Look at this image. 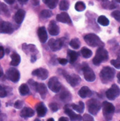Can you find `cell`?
Returning <instances> with one entry per match:
<instances>
[{
  "instance_id": "6da1fadb",
  "label": "cell",
  "mask_w": 120,
  "mask_h": 121,
  "mask_svg": "<svg viewBox=\"0 0 120 121\" xmlns=\"http://www.w3.org/2000/svg\"><path fill=\"white\" fill-rule=\"evenodd\" d=\"M115 75V69L110 67H105L103 68L100 73V80L103 84H108L111 82Z\"/></svg>"
},
{
  "instance_id": "7a4b0ae2",
  "label": "cell",
  "mask_w": 120,
  "mask_h": 121,
  "mask_svg": "<svg viewBox=\"0 0 120 121\" xmlns=\"http://www.w3.org/2000/svg\"><path fill=\"white\" fill-rule=\"evenodd\" d=\"M108 58H109V55L107 50L103 48V47H100L97 50L95 55L93 59V63L95 66H99L102 62L107 61Z\"/></svg>"
},
{
  "instance_id": "3957f363",
  "label": "cell",
  "mask_w": 120,
  "mask_h": 121,
  "mask_svg": "<svg viewBox=\"0 0 120 121\" xmlns=\"http://www.w3.org/2000/svg\"><path fill=\"white\" fill-rule=\"evenodd\" d=\"M85 42L91 47H103L104 43L101 39L94 33H89L84 36Z\"/></svg>"
},
{
  "instance_id": "277c9868",
  "label": "cell",
  "mask_w": 120,
  "mask_h": 121,
  "mask_svg": "<svg viewBox=\"0 0 120 121\" xmlns=\"http://www.w3.org/2000/svg\"><path fill=\"white\" fill-rule=\"evenodd\" d=\"M103 107V113L104 116V118L107 121H111L112 119L113 114L115 111V108L110 102L104 101L102 104Z\"/></svg>"
},
{
  "instance_id": "5b68a950",
  "label": "cell",
  "mask_w": 120,
  "mask_h": 121,
  "mask_svg": "<svg viewBox=\"0 0 120 121\" xmlns=\"http://www.w3.org/2000/svg\"><path fill=\"white\" fill-rule=\"evenodd\" d=\"M101 106H102L100 101L96 99H91L87 101L88 111L93 116H95L98 113L101 108Z\"/></svg>"
},
{
  "instance_id": "8992f818",
  "label": "cell",
  "mask_w": 120,
  "mask_h": 121,
  "mask_svg": "<svg viewBox=\"0 0 120 121\" xmlns=\"http://www.w3.org/2000/svg\"><path fill=\"white\" fill-rule=\"evenodd\" d=\"M63 75H64V78L66 79V81L68 82V83L73 87L76 86L81 82V77L77 74H69L67 72H63Z\"/></svg>"
},
{
  "instance_id": "52a82bcc",
  "label": "cell",
  "mask_w": 120,
  "mask_h": 121,
  "mask_svg": "<svg viewBox=\"0 0 120 121\" xmlns=\"http://www.w3.org/2000/svg\"><path fill=\"white\" fill-rule=\"evenodd\" d=\"M6 78L13 83H17L21 77L20 72L16 68H9L6 72Z\"/></svg>"
},
{
  "instance_id": "ba28073f",
  "label": "cell",
  "mask_w": 120,
  "mask_h": 121,
  "mask_svg": "<svg viewBox=\"0 0 120 121\" xmlns=\"http://www.w3.org/2000/svg\"><path fill=\"white\" fill-rule=\"evenodd\" d=\"M120 95V89L117 84H112L106 91V96L109 100L114 101Z\"/></svg>"
},
{
  "instance_id": "9c48e42d",
  "label": "cell",
  "mask_w": 120,
  "mask_h": 121,
  "mask_svg": "<svg viewBox=\"0 0 120 121\" xmlns=\"http://www.w3.org/2000/svg\"><path fill=\"white\" fill-rule=\"evenodd\" d=\"M48 87L54 93H58L62 89V85L57 77H52L50 79L48 82Z\"/></svg>"
},
{
  "instance_id": "30bf717a",
  "label": "cell",
  "mask_w": 120,
  "mask_h": 121,
  "mask_svg": "<svg viewBox=\"0 0 120 121\" xmlns=\"http://www.w3.org/2000/svg\"><path fill=\"white\" fill-rule=\"evenodd\" d=\"M83 72L85 79L87 82H93L95 80V74L93 70L87 65H84L83 66Z\"/></svg>"
},
{
  "instance_id": "8fae6325",
  "label": "cell",
  "mask_w": 120,
  "mask_h": 121,
  "mask_svg": "<svg viewBox=\"0 0 120 121\" xmlns=\"http://www.w3.org/2000/svg\"><path fill=\"white\" fill-rule=\"evenodd\" d=\"M64 38H60V39H57V40H55L54 38L50 39L48 43V45H49L50 49L54 52L59 50L64 44Z\"/></svg>"
},
{
  "instance_id": "7c38bea8",
  "label": "cell",
  "mask_w": 120,
  "mask_h": 121,
  "mask_svg": "<svg viewBox=\"0 0 120 121\" xmlns=\"http://www.w3.org/2000/svg\"><path fill=\"white\" fill-rule=\"evenodd\" d=\"M14 29L13 27V25L8 22V21H1L0 24V31L1 33H6V34H11L13 32Z\"/></svg>"
},
{
  "instance_id": "4fadbf2b",
  "label": "cell",
  "mask_w": 120,
  "mask_h": 121,
  "mask_svg": "<svg viewBox=\"0 0 120 121\" xmlns=\"http://www.w3.org/2000/svg\"><path fill=\"white\" fill-rule=\"evenodd\" d=\"M64 113L69 117L70 120L71 121H82L83 117L79 114L75 113L70 108H69V105H66L64 107Z\"/></svg>"
},
{
  "instance_id": "5bb4252c",
  "label": "cell",
  "mask_w": 120,
  "mask_h": 121,
  "mask_svg": "<svg viewBox=\"0 0 120 121\" xmlns=\"http://www.w3.org/2000/svg\"><path fill=\"white\" fill-rule=\"evenodd\" d=\"M32 74L35 77H37L38 78H40L42 80H45L46 79H47V77L49 76V72L45 68H38V69L33 71Z\"/></svg>"
},
{
  "instance_id": "9a60e30c",
  "label": "cell",
  "mask_w": 120,
  "mask_h": 121,
  "mask_svg": "<svg viewBox=\"0 0 120 121\" xmlns=\"http://www.w3.org/2000/svg\"><path fill=\"white\" fill-rule=\"evenodd\" d=\"M56 18L59 22H61L63 23H67L69 25H72L71 19L70 16H69V14L66 12H62V13L57 14Z\"/></svg>"
},
{
  "instance_id": "2e32d148",
  "label": "cell",
  "mask_w": 120,
  "mask_h": 121,
  "mask_svg": "<svg viewBox=\"0 0 120 121\" xmlns=\"http://www.w3.org/2000/svg\"><path fill=\"white\" fill-rule=\"evenodd\" d=\"M22 49L25 52V54L32 53L31 56L32 55H37V54L38 53V50H37L35 45H33V44L27 45V44L24 43V44H23Z\"/></svg>"
},
{
  "instance_id": "e0dca14e",
  "label": "cell",
  "mask_w": 120,
  "mask_h": 121,
  "mask_svg": "<svg viewBox=\"0 0 120 121\" xmlns=\"http://www.w3.org/2000/svg\"><path fill=\"white\" fill-rule=\"evenodd\" d=\"M49 33L52 35H57L59 33V28L54 21H51L48 26Z\"/></svg>"
},
{
  "instance_id": "ac0fdd59",
  "label": "cell",
  "mask_w": 120,
  "mask_h": 121,
  "mask_svg": "<svg viewBox=\"0 0 120 121\" xmlns=\"http://www.w3.org/2000/svg\"><path fill=\"white\" fill-rule=\"evenodd\" d=\"M37 35L40 41L42 43H45L47 40V33L45 26H41L37 30Z\"/></svg>"
},
{
  "instance_id": "d6986e66",
  "label": "cell",
  "mask_w": 120,
  "mask_h": 121,
  "mask_svg": "<svg viewBox=\"0 0 120 121\" xmlns=\"http://www.w3.org/2000/svg\"><path fill=\"white\" fill-rule=\"evenodd\" d=\"M25 11L23 10V9H18L17 11V12L15 13L14 16H13V20H14V21L17 24L20 25L23 21V19L25 18Z\"/></svg>"
},
{
  "instance_id": "ffe728a7",
  "label": "cell",
  "mask_w": 120,
  "mask_h": 121,
  "mask_svg": "<svg viewBox=\"0 0 120 121\" xmlns=\"http://www.w3.org/2000/svg\"><path fill=\"white\" fill-rule=\"evenodd\" d=\"M35 110H36L37 114L39 117H45L47 113V107L42 102H40L36 105Z\"/></svg>"
},
{
  "instance_id": "44dd1931",
  "label": "cell",
  "mask_w": 120,
  "mask_h": 121,
  "mask_svg": "<svg viewBox=\"0 0 120 121\" xmlns=\"http://www.w3.org/2000/svg\"><path fill=\"white\" fill-rule=\"evenodd\" d=\"M35 91L38 92L42 99H45L47 94V88L43 83H37L36 86Z\"/></svg>"
},
{
  "instance_id": "7402d4cb",
  "label": "cell",
  "mask_w": 120,
  "mask_h": 121,
  "mask_svg": "<svg viewBox=\"0 0 120 121\" xmlns=\"http://www.w3.org/2000/svg\"><path fill=\"white\" fill-rule=\"evenodd\" d=\"M34 115H35V111L32 108H28V107H24L21 111V113H20L21 117H22L25 119L28 118H31Z\"/></svg>"
},
{
  "instance_id": "603a6c76",
  "label": "cell",
  "mask_w": 120,
  "mask_h": 121,
  "mask_svg": "<svg viewBox=\"0 0 120 121\" xmlns=\"http://www.w3.org/2000/svg\"><path fill=\"white\" fill-rule=\"evenodd\" d=\"M79 95L83 98V99H86V98H88L91 97L93 95V92L92 91L86 86H83V87L81 88V89L79 91Z\"/></svg>"
},
{
  "instance_id": "cb8c5ba5",
  "label": "cell",
  "mask_w": 120,
  "mask_h": 121,
  "mask_svg": "<svg viewBox=\"0 0 120 121\" xmlns=\"http://www.w3.org/2000/svg\"><path fill=\"white\" fill-rule=\"evenodd\" d=\"M59 99L62 101H63L64 103H67V102H69L72 99V96L69 91L64 90L60 94Z\"/></svg>"
},
{
  "instance_id": "d4e9b609",
  "label": "cell",
  "mask_w": 120,
  "mask_h": 121,
  "mask_svg": "<svg viewBox=\"0 0 120 121\" xmlns=\"http://www.w3.org/2000/svg\"><path fill=\"white\" fill-rule=\"evenodd\" d=\"M68 53V60L71 64H74L78 59L79 55L76 52L71 50H68L67 51Z\"/></svg>"
},
{
  "instance_id": "484cf974",
  "label": "cell",
  "mask_w": 120,
  "mask_h": 121,
  "mask_svg": "<svg viewBox=\"0 0 120 121\" xmlns=\"http://www.w3.org/2000/svg\"><path fill=\"white\" fill-rule=\"evenodd\" d=\"M11 65L16 67L18 66L20 62H21V56L16 53V52H13L11 54Z\"/></svg>"
},
{
  "instance_id": "4316f807",
  "label": "cell",
  "mask_w": 120,
  "mask_h": 121,
  "mask_svg": "<svg viewBox=\"0 0 120 121\" xmlns=\"http://www.w3.org/2000/svg\"><path fill=\"white\" fill-rule=\"evenodd\" d=\"M70 106H71V107L74 111H77V112L79 113H83L84 109H85V105H84V103H83V101H79V104H71Z\"/></svg>"
},
{
  "instance_id": "83f0119b",
  "label": "cell",
  "mask_w": 120,
  "mask_h": 121,
  "mask_svg": "<svg viewBox=\"0 0 120 121\" xmlns=\"http://www.w3.org/2000/svg\"><path fill=\"white\" fill-rule=\"evenodd\" d=\"M18 91L21 96H26L29 94L30 89L26 84H22L18 88Z\"/></svg>"
},
{
  "instance_id": "f1b7e54d",
  "label": "cell",
  "mask_w": 120,
  "mask_h": 121,
  "mask_svg": "<svg viewBox=\"0 0 120 121\" xmlns=\"http://www.w3.org/2000/svg\"><path fill=\"white\" fill-rule=\"evenodd\" d=\"M0 6H1V15H4V16L8 18L10 16V11L9 9L8 8V6L4 4L3 2L0 3Z\"/></svg>"
},
{
  "instance_id": "f546056e",
  "label": "cell",
  "mask_w": 120,
  "mask_h": 121,
  "mask_svg": "<svg viewBox=\"0 0 120 121\" xmlns=\"http://www.w3.org/2000/svg\"><path fill=\"white\" fill-rule=\"evenodd\" d=\"M98 23L103 26H108L110 23L109 19L105 16H100L98 18Z\"/></svg>"
},
{
  "instance_id": "4dcf8cb0",
  "label": "cell",
  "mask_w": 120,
  "mask_h": 121,
  "mask_svg": "<svg viewBox=\"0 0 120 121\" xmlns=\"http://www.w3.org/2000/svg\"><path fill=\"white\" fill-rule=\"evenodd\" d=\"M81 52L82 56L83 57H85V58H90L93 55V52L90 49L87 48L86 47L82 48V49L81 50Z\"/></svg>"
},
{
  "instance_id": "1f68e13d",
  "label": "cell",
  "mask_w": 120,
  "mask_h": 121,
  "mask_svg": "<svg viewBox=\"0 0 120 121\" xmlns=\"http://www.w3.org/2000/svg\"><path fill=\"white\" fill-rule=\"evenodd\" d=\"M69 45L74 49H79L80 48V46H81V42H80V40H79V38H73L70 41Z\"/></svg>"
},
{
  "instance_id": "d6a6232c",
  "label": "cell",
  "mask_w": 120,
  "mask_h": 121,
  "mask_svg": "<svg viewBox=\"0 0 120 121\" xmlns=\"http://www.w3.org/2000/svg\"><path fill=\"white\" fill-rule=\"evenodd\" d=\"M43 2L50 8V9H54L58 2H59V0H43Z\"/></svg>"
},
{
  "instance_id": "836d02e7",
  "label": "cell",
  "mask_w": 120,
  "mask_h": 121,
  "mask_svg": "<svg viewBox=\"0 0 120 121\" xmlns=\"http://www.w3.org/2000/svg\"><path fill=\"white\" fill-rule=\"evenodd\" d=\"M69 8V0H61L59 2V9L62 11H66Z\"/></svg>"
},
{
  "instance_id": "e575fe53",
  "label": "cell",
  "mask_w": 120,
  "mask_h": 121,
  "mask_svg": "<svg viewBox=\"0 0 120 121\" xmlns=\"http://www.w3.org/2000/svg\"><path fill=\"white\" fill-rule=\"evenodd\" d=\"M75 9L77 11H83L86 9V4L81 1H79L75 4Z\"/></svg>"
},
{
  "instance_id": "d590c367",
  "label": "cell",
  "mask_w": 120,
  "mask_h": 121,
  "mask_svg": "<svg viewBox=\"0 0 120 121\" xmlns=\"http://www.w3.org/2000/svg\"><path fill=\"white\" fill-rule=\"evenodd\" d=\"M52 16V12L49 9H45L40 12V17L42 18H48Z\"/></svg>"
},
{
  "instance_id": "8d00e7d4",
  "label": "cell",
  "mask_w": 120,
  "mask_h": 121,
  "mask_svg": "<svg viewBox=\"0 0 120 121\" xmlns=\"http://www.w3.org/2000/svg\"><path fill=\"white\" fill-rule=\"evenodd\" d=\"M103 6L104 9H113L116 6L115 4L112 1H109L108 0L103 1Z\"/></svg>"
},
{
  "instance_id": "74e56055",
  "label": "cell",
  "mask_w": 120,
  "mask_h": 121,
  "mask_svg": "<svg viewBox=\"0 0 120 121\" xmlns=\"http://www.w3.org/2000/svg\"><path fill=\"white\" fill-rule=\"evenodd\" d=\"M111 65H112L115 68L120 69V57H117L115 60H112L110 61Z\"/></svg>"
},
{
  "instance_id": "f35d334b",
  "label": "cell",
  "mask_w": 120,
  "mask_h": 121,
  "mask_svg": "<svg viewBox=\"0 0 120 121\" xmlns=\"http://www.w3.org/2000/svg\"><path fill=\"white\" fill-rule=\"evenodd\" d=\"M7 94H8V91H7L6 87L1 86V87H0V97L4 98L7 96Z\"/></svg>"
},
{
  "instance_id": "ab89813d",
  "label": "cell",
  "mask_w": 120,
  "mask_h": 121,
  "mask_svg": "<svg viewBox=\"0 0 120 121\" xmlns=\"http://www.w3.org/2000/svg\"><path fill=\"white\" fill-rule=\"evenodd\" d=\"M49 107L52 112H57L59 110L58 105L56 103H51L49 104Z\"/></svg>"
},
{
  "instance_id": "60d3db41",
  "label": "cell",
  "mask_w": 120,
  "mask_h": 121,
  "mask_svg": "<svg viewBox=\"0 0 120 121\" xmlns=\"http://www.w3.org/2000/svg\"><path fill=\"white\" fill-rule=\"evenodd\" d=\"M111 15L115 19H116L117 21L120 22V11H117V10L111 13Z\"/></svg>"
},
{
  "instance_id": "b9f144b4",
  "label": "cell",
  "mask_w": 120,
  "mask_h": 121,
  "mask_svg": "<svg viewBox=\"0 0 120 121\" xmlns=\"http://www.w3.org/2000/svg\"><path fill=\"white\" fill-rule=\"evenodd\" d=\"M23 102L22 101H20V100H18L15 102L13 106L14 108H17V109H21L23 108Z\"/></svg>"
},
{
  "instance_id": "7bdbcfd3",
  "label": "cell",
  "mask_w": 120,
  "mask_h": 121,
  "mask_svg": "<svg viewBox=\"0 0 120 121\" xmlns=\"http://www.w3.org/2000/svg\"><path fill=\"white\" fill-rule=\"evenodd\" d=\"M83 121H94V118H93L92 116H90L88 114H84L83 115Z\"/></svg>"
},
{
  "instance_id": "ee69618b",
  "label": "cell",
  "mask_w": 120,
  "mask_h": 121,
  "mask_svg": "<svg viewBox=\"0 0 120 121\" xmlns=\"http://www.w3.org/2000/svg\"><path fill=\"white\" fill-rule=\"evenodd\" d=\"M68 60L67 59H65V58H59L58 59V62L62 65H66L68 62Z\"/></svg>"
},
{
  "instance_id": "f6af8a7d",
  "label": "cell",
  "mask_w": 120,
  "mask_h": 121,
  "mask_svg": "<svg viewBox=\"0 0 120 121\" xmlns=\"http://www.w3.org/2000/svg\"><path fill=\"white\" fill-rule=\"evenodd\" d=\"M4 53H5V50L4 49V48L2 46L0 47V58L2 59L4 56Z\"/></svg>"
},
{
  "instance_id": "bcb514c9",
  "label": "cell",
  "mask_w": 120,
  "mask_h": 121,
  "mask_svg": "<svg viewBox=\"0 0 120 121\" xmlns=\"http://www.w3.org/2000/svg\"><path fill=\"white\" fill-rule=\"evenodd\" d=\"M31 3L34 6H37L40 4V0H31Z\"/></svg>"
},
{
  "instance_id": "7dc6e473",
  "label": "cell",
  "mask_w": 120,
  "mask_h": 121,
  "mask_svg": "<svg viewBox=\"0 0 120 121\" xmlns=\"http://www.w3.org/2000/svg\"><path fill=\"white\" fill-rule=\"evenodd\" d=\"M36 60H37V56H36V55H32V56H31V59H30V62H31L32 63H33V62H35Z\"/></svg>"
},
{
  "instance_id": "c3c4849f",
  "label": "cell",
  "mask_w": 120,
  "mask_h": 121,
  "mask_svg": "<svg viewBox=\"0 0 120 121\" xmlns=\"http://www.w3.org/2000/svg\"><path fill=\"white\" fill-rule=\"evenodd\" d=\"M6 4H9V5H11V4H13L14 2H15V0H4Z\"/></svg>"
},
{
  "instance_id": "681fc988",
  "label": "cell",
  "mask_w": 120,
  "mask_h": 121,
  "mask_svg": "<svg viewBox=\"0 0 120 121\" xmlns=\"http://www.w3.org/2000/svg\"><path fill=\"white\" fill-rule=\"evenodd\" d=\"M28 0H18V1L21 4H25L28 2Z\"/></svg>"
},
{
  "instance_id": "f907efd6",
  "label": "cell",
  "mask_w": 120,
  "mask_h": 121,
  "mask_svg": "<svg viewBox=\"0 0 120 121\" xmlns=\"http://www.w3.org/2000/svg\"><path fill=\"white\" fill-rule=\"evenodd\" d=\"M59 121H69V119L68 118H66V117H62V118H60L59 119Z\"/></svg>"
},
{
  "instance_id": "816d5d0a",
  "label": "cell",
  "mask_w": 120,
  "mask_h": 121,
  "mask_svg": "<svg viewBox=\"0 0 120 121\" xmlns=\"http://www.w3.org/2000/svg\"><path fill=\"white\" fill-rule=\"evenodd\" d=\"M117 79H118V82H119V83L120 84V72H119V73L117 74Z\"/></svg>"
},
{
  "instance_id": "f5cc1de1",
  "label": "cell",
  "mask_w": 120,
  "mask_h": 121,
  "mask_svg": "<svg viewBox=\"0 0 120 121\" xmlns=\"http://www.w3.org/2000/svg\"><path fill=\"white\" fill-rule=\"evenodd\" d=\"M3 76H4V74H3V70H2V68L1 67V76H0L1 77V79L3 77Z\"/></svg>"
},
{
  "instance_id": "db71d44e",
  "label": "cell",
  "mask_w": 120,
  "mask_h": 121,
  "mask_svg": "<svg viewBox=\"0 0 120 121\" xmlns=\"http://www.w3.org/2000/svg\"><path fill=\"white\" fill-rule=\"evenodd\" d=\"M8 52H9V50H8V49H6V53L8 54Z\"/></svg>"
},
{
  "instance_id": "11a10c76",
  "label": "cell",
  "mask_w": 120,
  "mask_h": 121,
  "mask_svg": "<svg viewBox=\"0 0 120 121\" xmlns=\"http://www.w3.org/2000/svg\"><path fill=\"white\" fill-rule=\"evenodd\" d=\"M48 121H54V119L53 118H49L48 120H47Z\"/></svg>"
},
{
  "instance_id": "9f6ffc18",
  "label": "cell",
  "mask_w": 120,
  "mask_h": 121,
  "mask_svg": "<svg viewBox=\"0 0 120 121\" xmlns=\"http://www.w3.org/2000/svg\"><path fill=\"white\" fill-rule=\"evenodd\" d=\"M115 1H116L117 2H118V3H120V0H115Z\"/></svg>"
},
{
  "instance_id": "6f0895ef",
  "label": "cell",
  "mask_w": 120,
  "mask_h": 121,
  "mask_svg": "<svg viewBox=\"0 0 120 121\" xmlns=\"http://www.w3.org/2000/svg\"><path fill=\"white\" fill-rule=\"evenodd\" d=\"M119 33H120V28H119Z\"/></svg>"
},
{
  "instance_id": "680465c9",
  "label": "cell",
  "mask_w": 120,
  "mask_h": 121,
  "mask_svg": "<svg viewBox=\"0 0 120 121\" xmlns=\"http://www.w3.org/2000/svg\"><path fill=\"white\" fill-rule=\"evenodd\" d=\"M102 1H106V0H101Z\"/></svg>"
}]
</instances>
